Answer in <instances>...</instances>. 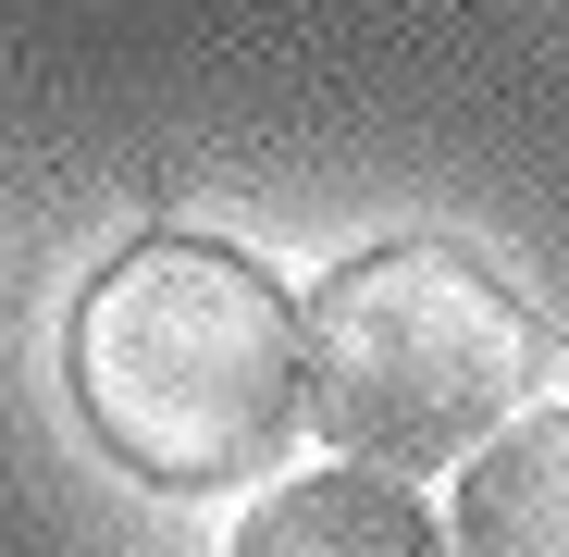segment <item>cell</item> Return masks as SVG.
I'll list each match as a JSON object with an SVG mask.
<instances>
[{"instance_id":"1","label":"cell","mask_w":569,"mask_h":557,"mask_svg":"<svg viewBox=\"0 0 569 557\" xmlns=\"http://www.w3.org/2000/svg\"><path fill=\"white\" fill-rule=\"evenodd\" d=\"M74 409L137 484H248L310 409V347L284 286L223 236H137L74 298Z\"/></svg>"},{"instance_id":"2","label":"cell","mask_w":569,"mask_h":557,"mask_svg":"<svg viewBox=\"0 0 569 557\" xmlns=\"http://www.w3.org/2000/svg\"><path fill=\"white\" fill-rule=\"evenodd\" d=\"M298 347H310L322 434L347 446V471H385V484L483 458L545 371V322L446 236L335 260L322 298L298 310Z\"/></svg>"},{"instance_id":"3","label":"cell","mask_w":569,"mask_h":557,"mask_svg":"<svg viewBox=\"0 0 569 557\" xmlns=\"http://www.w3.org/2000/svg\"><path fill=\"white\" fill-rule=\"evenodd\" d=\"M446 557H569V397L470 458Z\"/></svg>"},{"instance_id":"4","label":"cell","mask_w":569,"mask_h":557,"mask_svg":"<svg viewBox=\"0 0 569 557\" xmlns=\"http://www.w3.org/2000/svg\"><path fill=\"white\" fill-rule=\"evenodd\" d=\"M236 557H446V533L385 471H298L248 508Z\"/></svg>"}]
</instances>
